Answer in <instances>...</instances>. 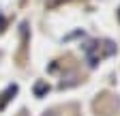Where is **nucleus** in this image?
Segmentation results:
<instances>
[{
	"instance_id": "1",
	"label": "nucleus",
	"mask_w": 120,
	"mask_h": 116,
	"mask_svg": "<svg viewBox=\"0 0 120 116\" xmlns=\"http://www.w3.org/2000/svg\"><path fill=\"white\" fill-rule=\"evenodd\" d=\"M15 93H17V86H9V88H7V93H4V97H2V101H0V108H4V103H7V101L11 99V95H15Z\"/></svg>"
},
{
	"instance_id": "2",
	"label": "nucleus",
	"mask_w": 120,
	"mask_h": 116,
	"mask_svg": "<svg viewBox=\"0 0 120 116\" xmlns=\"http://www.w3.org/2000/svg\"><path fill=\"white\" fill-rule=\"evenodd\" d=\"M47 90H49V86L45 84V82H39V84L34 86V95H37V97H41L43 93H47Z\"/></svg>"
},
{
	"instance_id": "3",
	"label": "nucleus",
	"mask_w": 120,
	"mask_h": 116,
	"mask_svg": "<svg viewBox=\"0 0 120 116\" xmlns=\"http://www.w3.org/2000/svg\"><path fill=\"white\" fill-rule=\"evenodd\" d=\"M45 116H56V114H54V112H47V114H45Z\"/></svg>"
}]
</instances>
